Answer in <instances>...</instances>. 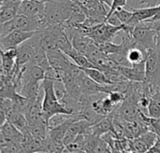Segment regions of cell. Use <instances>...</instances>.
<instances>
[{
	"label": "cell",
	"mask_w": 160,
	"mask_h": 153,
	"mask_svg": "<svg viewBox=\"0 0 160 153\" xmlns=\"http://www.w3.org/2000/svg\"><path fill=\"white\" fill-rule=\"evenodd\" d=\"M7 121L11 122L17 129H19L22 134L28 130L29 122L28 120L23 112L16 108L14 106L13 108L7 113Z\"/></svg>",
	"instance_id": "obj_9"
},
{
	"label": "cell",
	"mask_w": 160,
	"mask_h": 153,
	"mask_svg": "<svg viewBox=\"0 0 160 153\" xmlns=\"http://www.w3.org/2000/svg\"><path fill=\"white\" fill-rule=\"evenodd\" d=\"M128 7L133 11V16L129 22L126 25L130 26H136L140 22L153 18L158 11V7H144L142 8H133L128 6Z\"/></svg>",
	"instance_id": "obj_7"
},
{
	"label": "cell",
	"mask_w": 160,
	"mask_h": 153,
	"mask_svg": "<svg viewBox=\"0 0 160 153\" xmlns=\"http://www.w3.org/2000/svg\"><path fill=\"white\" fill-rule=\"evenodd\" d=\"M116 70L129 81L142 82L145 80V63L131 66L117 65Z\"/></svg>",
	"instance_id": "obj_6"
},
{
	"label": "cell",
	"mask_w": 160,
	"mask_h": 153,
	"mask_svg": "<svg viewBox=\"0 0 160 153\" xmlns=\"http://www.w3.org/2000/svg\"><path fill=\"white\" fill-rule=\"evenodd\" d=\"M146 58H147V50L137 43L134 47L129 49L128 51V59L131 64V65L143 64L145 63Z\"/></svg>",
	"instance_id": "obj_12"
},
{
	"label": "cell",
	"mask_w": 160,
	"mask_h": 153,
	"mask_svg": "<svg viewBox=\"0 0 160 153\" xmlns=\"http://www.w3.org/2000/svg\"><path fill=\"white\" fill-rule=\"evenodd\" d=\"M139 4L142 7H158L160 5V0H141Z\"/></svg>",
	"instance_id": "obj_20"
},
{
	"label": "cell",
	"mask_w": 160,
	"mask_h": 153,
	"mask_svg": "<svg viewBox=\"0 0 160 153\" xmlns=\"http://www.w3.org/2000/svg\"><path fill=\"white\" fill-rule=\"evenodd\" d=\"M98 47L99 48L100 50H102L104 53L106 54H112V53H116L120 50H122L124 49L123 44H114L111 41H106L103 42L101 44H98Z\"/></svg>",
	"instance_id": "obj_16"
},
{
	"label": "cell",
	"mask_w": 160,
	"mask_h": 153,
	"mask_svg": "<svg viewBox=\"0 0 160 153\" xmlns=\"http://www.w3.org/2000/svg\"><path fill=\"white\" fill-rule=\"evenodd\" d=\"M109 132H112L114 134V124H113L112 117L111 115L104 117L103 119L92 124L91 126V135L97 136H102L103 135Z\"/></svg>",
	"instance_id": "obj_10"
},
{
	"label": "cell",
	"mask_w": 160,
	"mask_h": 153,
	"mask_svg": "<svg viewBox=\"0 0 160 153\" xmlns=\"http://www.w3.org/2000/svg\"><path fill=\"white\" fill-rule=\"evenodd\" d=\"M18 93L27 98H38L40 94V81H22L18 88Z\"/></svg>",
	"instance_id": "obj_11"
},
{
	"label": "cell",
	"mask_w": 160,
	"mask_h": 153,
	"mask_svg": "<svg viewBox=\"0 0 160 153\" xmlns=\"http://www.w3.org/2000/svg\"><path fill=\"white\" fill-rule=\"evenodd\" d=\"M56 81L52 79L46 78L42 80L41 88L43 90L42 111L43 118L48 123L51 117L55 114H70L59 101L55 92Z\"/></svg>",
	"instance_id": "obj_1"
},
{
	"label": "cell",
	"mask_w": 160,
	"mask_h": 153,
	"mask_svg": "<svg viewBox=\"0 0 160 153\" xmlns=\"http://www.w3.org/2000/svg\"><path fill=\"white\" fill-rule=\"evenodd\" d=\"M158 139V135L152 131H148L136 138L130 139V152H148Z\"/></svg>",
	"instance_id": "obj_5"
},
{
	"label": "cell",
	"mask_w": 160,
	"mask_h": 153,
	"mask_svg": "<svg viewBox=\"0 0 160 153\" xmlns=\"http://www.w3.org/2000/svg\"><path fill=\"white\" fill-rule=\"evenodd\" d=\"M83 72L99 84H112L106 73L98 68H82Z\"/></svg>",
	"instance_id": "obj_15"
},
{
	"label": "cell",
	"mask_w": 160,
	"mask_h": 153,
	"mask_svg": "<svg viewBox=\"0 0 160 153\" xmlns=\"http://www.w3.org/2000/svg\"><path fill=\"white\" fill-rule=\"evenodd\" d=\"M158 31L152 29L146 21L137 24L131 32V36L135 42L147 50L151 48L156 47V38Z\"/></svg>",
	"instance_id": "obj_3"
},
{
	"label": "cell",
	"mask_w": 160,
	"mask_h": 153,
	"mask_svg": "<svg viewBox=\"0 0 160 153\" xmlns=\"http://www.w3.org/2000/svg\"><path fill=\"white\" fill-rule=\"evenodd\" d=\"M1 134H3L4 136H6L7 137L12 139L13 141L22 143L23 142L24 139V135L19 130L17 129L11 122H9L8 121H7L5 123H3L1 125Z\"/></svg>",
	"instance_id": "obj_13"
},
{
	"label": "cell",
	"mask_w": 160,
	"mask_h": 153,
	"mask_svg": "<svg viewBox=\"0 0 160 153\" xmlns=\"http://www.w3.org/2000/svg\"><path fill=\"white\" fill-rule=\"evenodd\" d=\"M151 98H152L155 102H157V103L160 106V91L156 92V93L151 96Z\"/></svg>",
	"instance_id": "obj_22"
},
{
	"label": "cell",
	"mask_w": 160,
	"mask_h": 153,
	"mask_svg": "<svg viewBox=\"0 0 160 153\" xmlns=\"http://www.w3.org/2000/svg\"><path fill=\"white\" fill-rule=\"evenodd\" d=\"M106 22L108 23H110L112 25H115V26H121V25H123L122 22L120 21V19L118 18V16L114 12L112 15H110L109 17H107Z\"/></svg>",
	"instance_id": "obj_19"
},
{
	"label": "cell",
	"mask_w": 160,
	"mask_h": 153,
	"mask_svg": "<svg viewBox=\"0 0 160 153\" xmlns=\"http://www.w3.org/2000/svg\"><path fill=\"white\" fill-rule=\"evenodd\" d=\"M156 46L158 48V50L160 52V32H158L157 34V38H156Z\"/></svg>",
	"instance_id": "obj_23"
},
{
	"label": "cell",
	"mask_w": 160,
	"mask_h": 153,
	"mask_svg": "<svg viewBox=\"0 0 160 153\" xmlns=\"http://www.w3.org/2000/svg\"><path fill=\"white\" fill-rule=\"evenodd\" d=\"M146 22H148L149 26L152 29H154V30H156L158 32H160V21H157V22H149V21H146Z\"/></svg>",
	"instance_id": "obj_21"
},
{
	"label": "cell",
	"mask_w": 160,
	"mask_h": 153,
	"mask_svg": "<svg viewBox=\"0 0 160 153\" xmlns=\"http://www.w3.org/2000/svg\"><path fill=\"white\" fill-rule=\"evenodd\" d=\"M148 110V116L151 118H155V119H158L160 118V106L155 102L152 98L150 101V104L147 108Z\"/></svg>",
	"instance_id": "obj_17"
},
{
	"label": "cell",
	"mask_w": 160,
	"mask_h": 153,
	"mask_svg": "<svg viewBox=\"0 0 160 153\" xmlns=\"http://www.w3.org/2000/svg\"><path fill=\"white\" fill-rule=\"evenodd\" d=\"M36 32L34 31H20L13 30L5 36H1L0 38V46L1 50L18 48L23 42L31 38Z\"/></svg>",
	"instance_id": "obj_4"
},
{
	"label": "cell",
	"mask_w": 160,
	"mask_h": 153,
	"mask_svg": "<svg viewBox=\"0 0 160 153\" xmlns=\"http://www.w3.org/2000/svg\"><path fill=\"white\" fill-rule=\"evenodd\" d=\"M71 1H73V2H76V3H80V4H81L80 0H71Z\"/></svg>",
	"instance_id": "obj_24"
},
{
	"label": "cell",
	"mask_w": 160,
	"mask_h": 153,
	"mask_svg": "<svg viewBox=\"0 0 160 153\" xmlns=\"http://www.w3.org/2000/svg\"><path fill=\"white\" fill-rule=\"evenodd\" d=\"M13 30L37 32L40 30V22L37 19L18 13L12 20L1 24L0 36H5Z\"/></svg>",
	"instance_id": "obj_2"
},
{
	"label": "cell",
	"mask_w": 160,
	"mask_h": 153,
	"mask_svg": "<svg viewBox=\"0 0 160 153\" xmlns=\"http://www.w3.org/2000/svg\"><path fill=\"white\" fill-rule=\"evenodd\" d=\"M21 2H17L9 5H2L0 7V22L5 23L10 20H12L19 11V6Z\"/></svg>",
	"instance_id": "obj_14"
},
{
	"label": "cell",
	"mask_w": 160,
	"mask_h": 153,
	"mask_svg": "<svg viewBox=\"0 0 160 153\" xmlns=\"http://www.w3.org/2000/svg\"><path fill=\"white\" fill-rule=\"evenodd\" d=\"M17 54V48L1 50V72L5 73L8 77L14 69Z\"/></svg>",
	"instance_id": "obj_8"
},
{
	"label": "cell",
	"mask_w": 160,
	"mask_h": 153,
	"mask_svg": "<svg viewBox=\"0 0 160 153\" xmlns=\"http://www.w3.org/2000/svg\"><path fill=\"white\" fill-rule=\"evenodd\" d=\"M128 0H112L107 17H109L110 15H112V14L115 10H117L118 8L126 7L128 6ZM106 19H107V18H106Z\"/></svg>",
	"instance_id": "obj_18"
}]
</instances>
